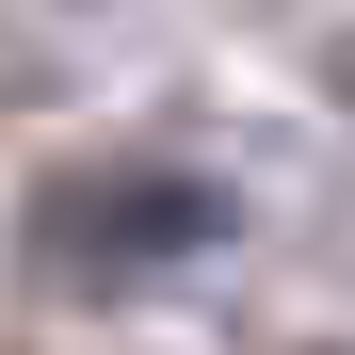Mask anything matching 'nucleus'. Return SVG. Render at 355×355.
Returning a JSON list of instances; mask_svg holds the SVG:
<instances>
[{
	"instance_id": "nucleus-1",
	"label": "nucleus",
	"mask_w": 355,
	"mask_h": 355,
	"mask_svg": "<svg viewBox=\"0 0 355 355\" xmlns=\"http://www.w3.org/2000/svg\"><path fill=\"white\" fill-rule=\"evenodd\" d=\"M226 226H243V210H226L210 178L113 162V178H49V194H33V259L65 275V291H146V275H178V259H210Z\"/></svg>"
}]
</instances>
